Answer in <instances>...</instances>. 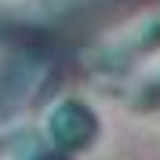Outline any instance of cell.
<instances>
[{
    "mask_svg": "<svg viewBox=\"0 0 160 160\" xmlns=\"http://www.w3.org/2000/svg\"><path fill=\"white\" fill-rule=\"evenodd\" d=\"M40 77H44V62L37 58V51H18L0 77V113L11 117L15 109H22L33 84H40Z\"/></svg>",
    "mask_w": 160,
    "mask_h": 160,
    "instance_id": "6da1fadb",
    "label": "cell"
},
{
    "mask_svg": "<svg viewBox=\"0 0 160 160\" xmlns=\"http://www.w3.org/2000/svg\"><path fill=\"white\" fill-rule=\"evenodd\" d=\"M153 48H160V15H153V18H146V22H138L128 37H120L117 44H109V51H106L98 62L106 66V69H117V66H124V62H131L135 55L153 51Z\"/></svg>",
    "mask_w": 160,
    "mask_h": 160,
    "instance_id": "3957f363",
    "label": "cell"
},
{
    "mask_svg": "<svg viewBox=\"0 0 160 160\" xmlns=\"http://www.w3.org/2000/svg\"><path fill=\"white\" fill-rule=\"evenodd\" d=\"M138 106H153V102H160V73L149 80V84H142V91H138Z\"/></svg>",
    "mask_w": 160,
    "mask_h": 160,
    "instance_id": "277c9868",
    "label": "cell"
},
{
    "mask_svg": "<svg viewBox=\"0 0 160 160\" xmlns=\"http://www.w3.org/2000/svg\"><path fill=\"white\" fill-rule=\"evenodd\" d=\"M48 131L51 138L66 146V149H80V146H88L95 135H98V120L88 106H80V102H62L55 106L48 117Z\"/></svg>",
    "mask_w": 160,
    "mask_h": 160,
    "instance_id": "7a4b0ae2",
    "label": "cell"
}]
</instances>
